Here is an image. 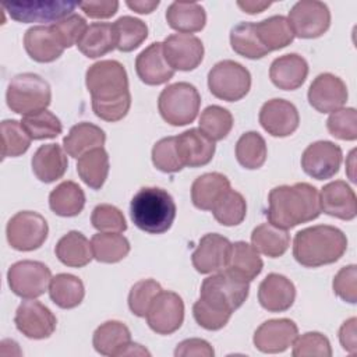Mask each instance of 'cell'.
<instances>
[{"instance_id":"obj_1","label":"cell","mask_w":357,"mask_h":357,"mask_svg":"<svg viewBox=\"0 0 357 357\" xmlns=\"http://www.w3.org/2000/svg\"><path fill=\"white\" fill-rule=\"evenodd\" d=\"M85 85L92 99V110L100 120L119 121L131 106L128 77L124 66L117 60H100L85 74Z\"/></svg>"},{"instance_id":"obj_2","label":"cell","mask_w":357,"mask_h":357,"mask_svg":"<svg viewBox=\"0 0 357 357\" xmlns=\"http://www.w3.org/2000/svg\"><path fill=\"white\" fill-rule=\"evenodd\" d=\"M268 222L280 229H291L321 215L319 192L308 183L279 185L268 195Z\"/></svg>"},{"instance_id":"obj_3","label":"cell","mask_w":357,"mask_h":357,"mask_svg":"<svg viewBox=\"0 0 357 357\" xmlns=\"http://www.w3.org/2000/svg\"><path fill=\"white\" fill-rule=\"evenodd\" d=\"M347 250L346 234L331 225H317L296 233L293 257L305 268H318L339 261Z\"/></svg>"},{"instance_id":"obj_4","label":"cell","mask_w":357,"mask_h":357,"mask_svg":"<svg viewBox=\"0 0 357 357\" xmlns=\"http://www.w3.org/2000/svg\"><path fill=\"white\" fill-rule=\"evenodd\" d=\"M173 197L159 187H144L132 197L130 215L134 225L149 234L167 231L176 219Z\"/></svg>"},{"instance_id":"obj_5","label":"cell","mask_w":357,"mask_h":357,"mask_svg":"<svg viewBox=\"0 0 357 357\" xmlns=\"http://www.w3.org/2000/svg\"><path fill=\"white\" fill-rule=\"evenodd\" d=\"M7 106L17 114H31L45 110L52 100L49 82L38 74L22 73L14 75L6 92Z\"/></svg>"},{"instance_id":"obj_6","label":"cell","mask_w":357,"mask_h":357,"mask_svg":"<svg viewBox=\"0 0 357 357\" xmlns=\"http://www.w3.org/2000/svg\"><path fill=\"white\" fill-rule=\"evenodd\" d=\"M199 106V92L190 82L167 85L158 99V109L162 119L176 127L192 123L198 116Z\"/></svg>"},{"instance_id":"obj_7","label":"cell","mask_w":357,"mask_h":357,"mask_svg":"<svg viewBox=\"0 0 357 357\" xmlns=\"http://www.w3.org/2000/svg\"><path fill=\"white\" fill-rule=\"evenodd\" d=\"M250 282L243 280L227 271L215 272L204 279L199 297L212 305L233 314L247 300Z\"/></svg>"},{"instance_id":"obj_8","label":"cell","mask_w":357,"mask_h":357,"mask_svg":"<svg viewBox=\"0 0 357 357\" xmlns=\"http://www.w3.org/2000/svg\"><path fill=\"white\" fill-rule=\"evenodd\" d=\"M208 88L211 93L226 102L243 99L251 88V74L234 60H222L208 73Z\"/></svg>"},{"instance_id":"obj_9","label":"cell","mask_w":357,"mask_h":357,"mask_svg":"<svg viewBox=\"0 0 357 357\" xmlns=\"http://www.w3.org/2000/svg\"><path fill=\"white\" fill-rule=\"evenodd\" d=\"M49 226L46 219L32 211L17 212L7 223L8 244L17 251H33L46 241Z\"/></svg>"},{"instance_id":"obj_10","label":"cell","mask_w":357,"mask_h":357,"mask_svg":"<svg viewBox=\"0 0 357 357\" xmlns=\"http://www.w3.org/2000/svg\"><path fill=\"white\" fill-rule=\"evenodd\" d=\"M52 280L50 269L39 261H18L7 272L11 291L22 298H36L45 294Z\"/></svg>"},{"instance_id":"obj_11","label":"cell","mask_w":357,"mask_h":357,"mask_svg":"<svg viewBox=\"0 0 357 357\" xmlns=\"http://www.w3.org/2000/svg\"><path fill=\"white\" fill-rule=\"evenodd\" d=\"M287 21L294 36L315 39L322 36L331 26V11L328 6L318 0L297 1L289 11Z\"/></svg>"},{"instance_id":"obj_12","label":"cell","mask_w":357,"mask_h":357,"mask_svg":"<svg viewBox=\"0 0 357 357\" xmlns=\"http://www.w3.org/2000/svg\"><path fill=\"white\" fill-rule=\"evenodd\" d=\"M78 4L71 1H10L1 6L18 22H57L73 14Z\"/></svg>"},{"instance_id":"obj_13","label":"cell","mask_w":357,"mask_h":357,"mask_svg":"<svg viewBox=\"0 0 357 357\" xmlns=\"http://www.w3.org/2000/svg\"><path fill=\"white\" fill-rule=\"evenodd\" d=\"M148 326L158 335H170L180 329L184 321L183 298L174 291L162 290L146 312Z\"/></svg>"},{"instance_id":"obj_14","label":"cell","mask_w":357,"mask_h":357,"mask_svg":"<svg viewBox=\"0 0 357 357\" xmlns=\"http://www.w3.org/2000/svg\"><path fill=\"white\" fill-rule=\"evenodd\" d=\"M14 324L24 336L39 340L53 335L57 319L40 301H36L35 298H25L15 311Z\"/></svg>"},{"instance_id":"obj_15","label":"cell","mask_w":357,"mask_h":357,"mask_svg":"<svg viewBox=\"0 0 357 357\" xmlns=\"http://www.w3.org/2000/svg\"><path fill=\"white\" fill-rule=\"evenodd\" d=\"M343 152L339 145L331 141L310 144L301 155V167L305 174L315 180L333 177L342 165Z\"/></svg>"},{"instance_id":"obj_16","label":"cell","mask_w":357,"mask_h":357,"mask_svg":"<svg viewBox=\"0 0 357 357\" xmlns=\"http://www.w3.org/2000/svg\"><path fill=\"white\" fill-rule=\"evenodd\" d=\"M163 54L167 64L176 71L195 70L204 60V45L191 33H173L163 42Z\"/></svg>"},{"instance_id":"obj_17","label":"cell","mask_w":357,"mask_h":357,"mask_svg":"<svg viewBox=\"0 0 357 357\" xmlns=\"http://www.w3.org/2000/svg\"><path fill=\"white\" fill-rule=\"evenodd\" d=\"M308 102L319 113H332L342 109L349 98L346 84L331 73H322L308 88Z\"/></svg>"},{"instance_id":"obj_18","label":"cell","mask_w":357,"mask_h":357,"mask_svg":"<svg viewBox=\"0 0 357 357\" xmlns=\"http://www.w3.org/2000/svg\"><path fill=\"white\" fill-rule=\"evenodd\" d=\"M231 243L222 234H205L191 255L192 266L197 272L208 275L226 269Z\"/></svg>"},{"instance_id":"obj_19","label":"cell","mask_w":357,"mask_h":357,"mask_svg":"<svg viewBox=\"0 0 357 357\" xmlns=\"http://www.w3.org/2000/svg\"><path fill=\"white\" fill-rule=\"evenodd\" d=\"M298 335L297 325L289 318L269 319L258 326L254 333V346L262 353H283Z\"/></svg>"},{"instance_id":"obj_20","label":"cell","mask_w":357,"mask_h":357,"mask_svg":"<svg viewBox=\"0 0 357 357\" xmlns=\"http://www.w3.org/2000/svg\"><path fill=\"white\" fill-rule=\"evenodd\" d=\"M259 123L272 137L291 135L300 124L297 107L284 99H271L259 110Z\"/></svg>"},{"instance_id":"obj_21","label":"cell","mask_w":357,"mask_h":357,"mask_svg":"<svg viewBox=\"0 0 357 357\" xmlns=\"http://www.w3.org/2000/svg\"><path fill=\"white\" fill-rule=\"evenodd\" d=\"M319 204L322 212L342 220H353L357 215L356 192L343 180L324 185L319 194Z\"/></svg>"},{"instance_id":"obj_22","label":"cell","mask_w":357,"mask_h":357,"mask_svg":"<svg viewBox=\"0 0 357 357\" xmlns=\"http://www.w3.org/2000/svg\"><path fill=\"white\" fill-rule=\"evenodd\" d=\"M24 47L28 56L38 63H52L57 60L66 49L52 25H36L26 29Z\"/></svg>"},{"instance_id":"obj_23","label":"cell","mask_w":357,"mask_h":357,"mask_svg":"<svg viewBox=\"0 0 357 357\" xmlns=\"http://www.w3.org/2000/svg\"><path fill=\"white\" fill-rule=\"evenodd\" d=\"M294 298L296 287L293 282L280 273H269L258 287V301L269 312L287 311Z\"/></svg>"},{"instance_id":"obj_24","label":"cell","mask_w":357,"mask_h":357,"mask_svg":"<svg viewBox=\"0 0 357 357\" xmlns=\"http://www.w3.org/2000/svg\"><path fill=\"white\" fill-rule=\"evenodd\" d=\"M138 78L146 85H162L170 81L174 70L167 64L163 54L162 42H153L135 59Z\"/></svg>"},{"instance_id":"obj_25","label":"cell","mask_w":357,"mask_h":357,"mask_svg":"<svg viewBox=\"0 0 357 357\" xmlns=\"http://www.w3.org/2000/svg\"><path fill=\"white\" fill-rule=\"evenodd\" d=\"M180 160L188 167H201L208 165L215 155V142L209 139L199 128H190L176 137Z\"/></svg>"},{"instance_id":"obj_26","label":"cell","mask_w":357,"mask_h":357,"mask_svg":"<svg viewBox=\"0 0 357 357\" xmlns=\"http://www.w3.org/2000/svg\"><path fill=\"white\" fill-rule=\"evenodd\" d=\"M308 75V63L297 53L283 54L275 59L269 68V78L275 86L283 91L300 88Z\"/></svg>"},{"instance_id":"obj_27","label":"cell","mask_w":357,"mask_h":357,"mask_svg":"<svg viewBox=\"0 0 357 357\" xmlns=\"http://www.w3.org/2000/svg\"><path fill=\"white\" fill-rule=\"evenodd\" d=\"M32 172L42 183H53L61 178L67 170V155L59 144L40 145L31 160Z\"/></svg>"},{"instance_id":"obj_28","label":"cell","mask_w":357,"mask_h":357,"mask_svg":"<svg viewBox=\"0 0 357 357\" xmlns=\"http://www.w3.org/2000/svg\"><path fill=\"white\" fill-rule=\"evenodd\" d=\"M131 343V332L120 321H106L99 325L92 336L93 349L102 356H124Z\"/></svg>"},{"instance_id":"obj_29","label":"cell","mask_w":357,"mask_h":357,"mask_svg":"<svg viewBox=\"0 0 357 357\" xmlns=\"http://www.w3.org/2000/svg\"><path fill=\"white\" fill-rule=\"evenodd\" d=\"M229 178L218 172L197 177L191 185V201L195 208L212 211L218 201L230 190Z\"/></svg>"},{"instance_id":"obj_30","label":"cell","mask_w":357,"mask_h":357,"mask_svg":"<svg viewBox=\"0 0 357 357\" xmlns=\"http://www.w3.org/2000/svg\"><path fill=\"white\" fill-rule=\"evenodd\" d=\"M264 262L259 257V252L245 241H236L231 243L229 259L226 269L231 275L251 282L254 280L262 271Z\"/></svg>"},{"instance_id":"obj_31","label":"cell","mask_w":357,"mask_h":357,"mask_svg":"<svg viewBox=\"0 0 357 357\" xmlns=\"http://www.w3.org/2000/svg\"><path fill=\"white\" fill-rule=\"evenodd\" d=\"M105 141L106 134L100 127L82 121L70 128L68 134L63 138V146L67 155L78 159L95 148H102Z\"/></svg>"},{"instance_id":"obj_32","label":"cell","mask_w":357,"mask_h":357,"mask_svg":"<svg viewBox=\"0 0 357 357\" xmlns=\"http://www.w3.org/2000/svg\"><path fill=\"white\" fill-rule=\"evenodd\" d=\"M54 252L61 264L71 268H82L93 258L92 244L81 231L77 230H71L64 234L57 241Z\"/></svg>"},{"instance_id":"obj_33","label":"cell","mask_w":357,"mask_h":357,"mask_svg":"<svg viewBox=\"0 0 357 357\" xmlns=\"http://www.w3.org/2000/svg\"><path fill=\"white\" fill-rule=\"evenodd\" d=\"M166 21L172 29L180 33H192L204 29L206 13L198 3L173 1L166 10Z\"/></svg>"},{"instance_id":"obj_34","label":"cell","mask_w":357,"mask_h":357,"mask_svg":"<svg viewBox=\"0 0 357 357\" xmlns=\"http://www.w3.org/2000/svg\"><path fill=\"white\" fill-rule=\"evenodd\" d=\"M78 50L88 59H98L116 49V33L113 24L93 22L86 26L77 43Z\"/></svg>"},{"instance_id":"obj_35","label":"cell","mask_w":357,"mask_h":357,"mask_svg":"<svg viewBox=\"0 0 357 357\" xmlns=\"http://www.w3.org/2000/svg\"><path fill=\"white\" fill-rule=\"evenodd\" d=\"M49 206L59 216H77L85 206L84 190L74 181H63L49 194Z\"/></svg>"},{"instance_id":"obj_36","label":"cell","mask_w":357,"mask_h":357,"mask_svg":"<svg viewBox=\"0 0 357 357\" xmlns=\"http://www.w3.org/2000/svg\"><path fill=\"white\" fill-rule=\"evenodd\" d=\"M109 169V155L103 146L84 153L77 162V173L79 178L92 190L102 188L107 178Z\"/></svg>"},{"instance_id":"obj_37","label":"cell","mask_w":357,"mask_h":357,"mask_svg":"<svg viewBox=\"0 0 357 357\" xmlns=\"http://www.w3.org/2000/svg\"><path fill=\"white\" fill-rule=\"evenodd\" d=\"M49 296L52 301L63 310L75 308L84 300V283L71 273H59L50 280Z\"/></svg>"},{"instance_id":"obj_38","label":"cell","mask_w":357,"mask_h":357,"mask_svg":"<svg viewBox=\"0 0 357 357\" xmlns=\"http://www.w3.org/2000/svg\"><path fill=\"white\" fill-rule=\"evenodd\" d=\"M251 244L258 252L269 258H278L287 251L290 245V234L284 229L271 223H262L252 230Z\"/></svg>"},{"instance_id":"obj_39","label":"cell","mask_w":357,"mask_h":357,"mask_svg":"<svg viewBox=\"0 0 357 357\" xmlns=\"http://www.w3.org/2000/svg\"><path fill=\"white\" fill-rule=\"evenodd\" d=\"M255 32L269 52L283 49L294 40L293 29L283 15H272L261 22H255Z\"/></svg>"},{"instance_id":"obj_40","label":"cell","mask_w":357,"mask_h":357,"mask_svg":"<svg viewBox=\"0 0 357 357\" xmlns=\"http://www.w3.org/2000/svg\"><path fill=\"white\" fill-rule=\"evenodd\" d=\"M93 258L103 264H116L130 252V241L120 233H96L91 238Z\"/></svg>"},{"instance_id":"obj_41","label":"cell","mask_w":357,"mask_h":357,"mask_svg":"<svg viewBox=\"0 0 357 357\" xmlns=\"http://www.w3.org/2000/svg\"><path fill=\"white\" fill-rule=\"evenodd\" d=\"M231 49L247 59H261L269 50L261 43L255 32V22H240L230 31Z\"/></svg>"},{"instance_id":"obj_42","label":"cell","mask_w":357,"mask_h":357,"mask_svg":"<svg viewBox=\"0 0 357 357\" xmlns=\"http://www.w3.org/2000/svg\"><path fill=\"white\" fill-rule=\"evenodd\" d=\"M266 156V142L261 134L248 131L238 138L236 144V158L243 167L248 170L259 169L265 163Z\"/></svg>"},{"instance_id":"obj_43","label":"cell","mask_w":357,"mask_h":357,"mask_svg":"<svg viewBox=\"0 0 357 357\" xmlns=\"http://www.w3.org/2000/svg\"><path fill=\"white\" fill-rule=\"evenodd\" d=\"M116 49L120 52H132L148 38V26L139 18L131 15L120 17L114 24Z\"/></svg>"},{"instance_id":"obj_44","label":"cell","mask_w":357,"mask_h":357,"mask_svg":"<svg viewBox=\"0 0 357 357\" xmlns=\"http://www.w3.org/2000/svg\"><path fill=\"white\" fill-rule=\"evenodd\" d=\"M233 128L231 113L218 105L208 106L199 117V130L213 142L222 141Z\"/></svg>"},{"instance_id":"obj_45","label":"cell","mask_w":357,"mask_h":357,"mask_svg":"<svg viewBox=\"0 0 357 357\" xmlns=\"http://www.w3.org/2000/svg\"><path fill=\"white\" fill-rule=\"evenodd\" d=\"M1 131V158H17L25 153L31 145L32 138L28 135L21 121L3 120Z\"/></svg>"},{"instance_id":"obj_46","label":"cell","mask_w":357,"mask_h":357,"mask_svg":"<svg viewBox=\"0 0 357 357\" xmlns=\"http://www.w3.org/2000/svg\"><path fill=\"white\" fill-rule=\"evenodd\" d=\"M216 222L223 226H237L247 215V202L244 197L234 190H229L211 211Z\"/></svg>"},{"instance_id":"obj_47","label":"cell","mask_w":357,"mask_h":357,"mask_svg":"<svg viewBox=\"0 0 357 357\" xmlns=\"http://www.w3.org/2000/svg\"><path fill=\"white\" fill-rule=\"evenodd\" d=\"M21 124L32 139H52L63 131L59 117L46 109L24 116Z\"/></svg>"},{"instance_id":"obj_48","label":"cell","mask_w":357,"mask_h":357,"mask_svg":"<svg viewBox=\"0 0 357 357\" xmlns=\"http://www.w3.org/2000/svg\"><path fill=\"white\" fill-rule=\"evenodd\" d=\"M160 291V284L153 279H142L137 282L128 293L130 311L139 318H145L152 301Z\"/></svg>"},{"instance_id":"obj_49","label":"cell","mask_w":357,"mask_h":357,"mask_svg":"<svg viewBox=\"0 0 357 357\" xmlns=\"http://www.w3.org/2000/svg\"><path fill=\"white\" fill-rule=\"evenodd\" d=\"M326 128L331 135L342 141H354L357 138V112L354 107H342L331 113L326 120Z\"/></svg>"},{"instance_id":"obj_50","label":"cell","mask_w":357,"mask_h":357,"mask_svg":"<svg viewBox=\"0 0 357 357\" xmlns=\"http://www.w3.org/2000/svg\"><path fill=\"white\" fill-rule=\"evenodd\" d=\"M152 163L163 173H176L184 167L177 152L176 137L162 138L153 145Z\"/></svg>"},{"instance_id":"obj_51","label":"cell","mask_w":357,"mask_h":357,"mask_svg":"<svg viewBox=\"0 0 357 357\" xmlns=\"http://www.w3.org/2000/svg\"><path fill=\"white\" fill-rule=\"evenodd\" d=\"M91 223L100 233H123L127 230L123 212L110 204L96 205L91 215Z\"/></svg>"},{"instance_id":"obj_52","label":"cell","mask_w":357,"mask_h":357,"mask_svg":"<svg viewBox=\"0 0 357 357\" xmlns=\"http://www.w3.org/2000/svg\"><path fill=\"white\" fill-rule=\"evenodd\" d=\"M291 354L294 357H331L332 347L329 339L319 332H307L297 337L293 342Z\"/></svg>"},{"instance_id":"obj_53","label":"cell","mask_w":357,"mask_h":357,"mask_svg":"<svg viewBox=\"0 0 357 357\" xmlns=\"http://www.w3.org/2000/svg\"><path fill=\"white\" fill-rule=\"evenodd\" d=\"M194 319L206 331H219L229 322L231 314L220 310L204 298H198L192 305Z\"/></svg>"},{"instance_id":"obj_54","label":"cell","mask_w":357,"mask_h":357,"mask_svg":"<svg viewBox=\"0 0 357 357\" xmlns=\"http://www.w3.org/2000/svg\"><path fill=\"white\" fill-rule=\"evenodd\" d=\"M50 25L54 29V32L57 33L59 39L61 40V43L66 49L77 45L88 26L85 18L75 13H73L71 15H68L54 24H50Z\"/></svg>"},{"instance_id":"obj_55","label":"cell","mask_w":357,"mask_h":357,"mask_svg":"<svg viewBox=\"0 0 357 357\" xmlns=\"http://www.w3.org/2000/svg\"><path fill=\"white\" fill-rule=\"evenodd\" d=\"M333 293L346 303L354 304L357 300V266H343L333 278Z\"/></svg>"},{"instance_id":"obj_56","label":"cell","mask_w":357,"mask_h":357,"mask_svg":"<svg viewBox=\"0 0 357 357\" xmlns=\"http://www.w3.org/2000/svg\"><path fill=\"white\" fill-rule=\"evenodd\" d=\"M213 347L204 339L192 337L180 342L174 350L176 357H213Z\"/></svg>"},{"instance_id":"obj_57","label":"cell","mask_w":357,"mask_h":357,"mask_svg":"<svg viewBox=\"0 0 357 357\" xmlns=\"http://www.w3.org/2000/svg\"><path fill=\"white\" fill-rule=\"evenodd\" d=\"M78 7L89 17L95 20H105L113 17L119 10V1L109 0V1H86L79 3Z\"/></svg>"},{"instance_id":"obj_58","label":"cell","mask_w":357,"mask_h":357,"mask_svg":"<svg viewBox=\"0 0 357 357\" xmlns=\"http://www.w3.org/2000/svg\"><path fill=\"white\" fill-rule=\"evenodd\" d=\"M356 322H357V319L353 317V318L344 321L339 329V342H340L342 347L350 354H356V350H357Z\"/></svg>"},{"instance_id":"obj_59","label":"cell","mask_w":357,"mask_h":357,"mask_svg":"<svg viewBox=\"0 0 357 357\" xmlns=\"http://www.w3.org/2000/svg\"><path fill=\"white\" fill-rule=\"evenodd\" d=\"M127 7L138 14H151L159 6V0H128L126 1Z\"/></svg>"},{"instance_id":"obj_60","label":"cell","mask_w":357,"mask_h":357,"mask_svg":"<svg viewBox=\"0 0 357 357\" xmlns=\"http://www.w3.org/2000/svg\"><path fill=\"white\" fill-rule=\"evenodd\" d=\"M271 1H255V0H245V1H237V6L247 14H259L265 8L271 7Z\"/></svg>"}]
</instances>
